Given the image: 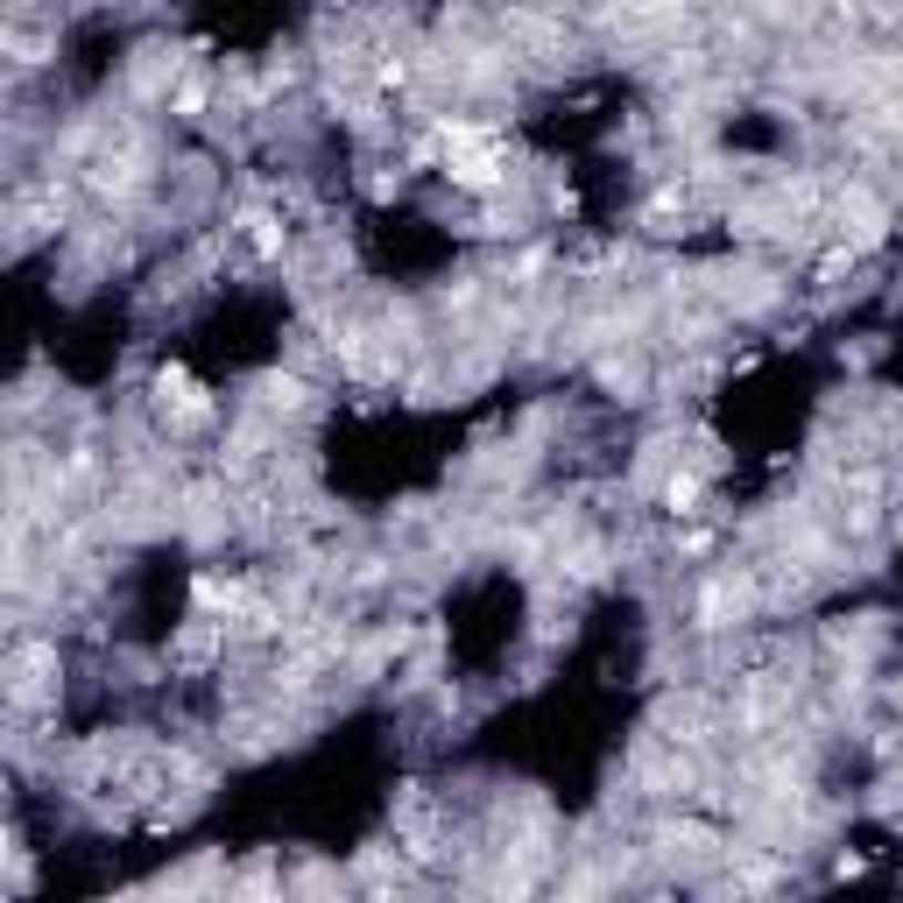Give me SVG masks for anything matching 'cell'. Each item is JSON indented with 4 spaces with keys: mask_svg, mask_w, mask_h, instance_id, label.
Wrapping results in <instances>:
<instances>
[{
    "mask_svg": "<svg viewBox=\"0 0 903 903\" xmlns=\"http://www.w3.org/2000/svg\"><path fill=\"white\" fill-rule=\"evenodd\" d=\"M156 402H163V410H184V417H205V396L191 389L184 368H163V374H156Z\"/></svg>",
    "mask_w": 903,
    "mask_h": 903,
    "instance_id": "6da1fadb",
    "label": "cell"
},
{
    "mask_svg": "<svg viewBox=\"0 0 903 903\" xmlns=\"http://www.w3.org/2000/svg\"><path fill=\"white\" fill-rule=\"evenodd\" d=\"M191 601H198V607H234V579H213V572H198Z\"/></svg>",
    "mask_w": 903,
    "mask_h": 903,
    "instance_id": "7a4b0ae2",
    "label": "cell"
},
{
    "mask_svg": "<svg viewBox=\"0 0 903 903\" xmlns=\"http://www.w3.org/2000/svg\"><path fill=\"white\" fill-rule=\"evenodd\" d=\"M664 502L678 509V515H691V502H699V480H691V473H678V480L664 488Z\"/></svg>",
    "mask_w": 903,
    "mask_h": 903,
    "instance_id": "3957f363",
    "label": "cell"
},
{
    "mask_svg": "<svg viewBox=\"0 0 903 903\" xmlns=\"http://www.w3.org/2000/svg\"><path fill=\"white\" fill-rule=\"evenodd\" d=\"M896 706H903V678H896Z\"/></svg>",
    "mask_w": 903,
    "mask_h": 903,
    "instance_id": "277c9868",
    "label": "cell"
}]
</instances>
